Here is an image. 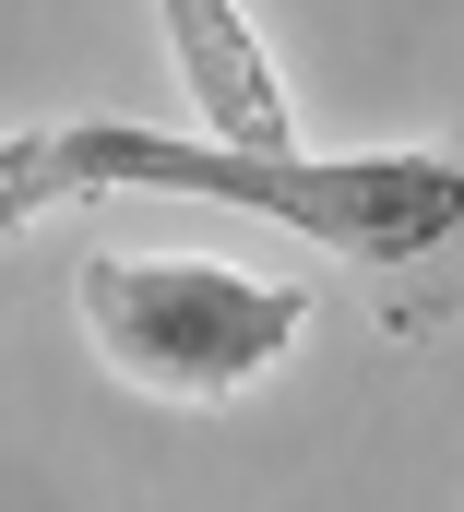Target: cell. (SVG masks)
Masks as SVG:
<instances>
[{
  "label": "cell",
  "mask_w": 464,
  "mask_h": 512,
  "mask_svg": "<svg viewBox=\"0 0 464 512\" xmlns=\"http://www.w3.org/2000/svg\"><path fill=\"white\" fill-rule=\"evenodd\" d=\"M72 191H203V203H250L286 239L381 274V322L417 298L405 262H453L464 274V155H238V143H179V131L131 120H60L0 143V203H72Z\"/></svg>",
  "instance_id": "1"
},
{
  "label": "cell",
  "mask_w": 464,
  "mask_h": 512,
  "mask_svg": "<svg viewBox=\"0 0 464 512\" xmlns=\"http://www.w3.org/2000/svg\"><path fill=\"white\" fill-rule=\"evenodd\" d=\"M72 310L131 393L227 405L298 346L310 286H262V274H227V262H191V251H84Z\"/></svg>",
  "instance_id": "2"
},
{
  "label": "cell",
  "mask_w": 464,
  "mask_h": 512,
  "mask_svg": "<svg viewBox=\"0 0 464 512\" xmlns=\"http://www.w3.org/2000/svg\"><path fill=\"white\" fill-rule=\"evenodd\" d=\"M167 12V60L203 108V143H238V155H298V120H286V84L250 36L238 0H155Z\"/></svg>",
  "instance_id": "3"
}]
</instances>
